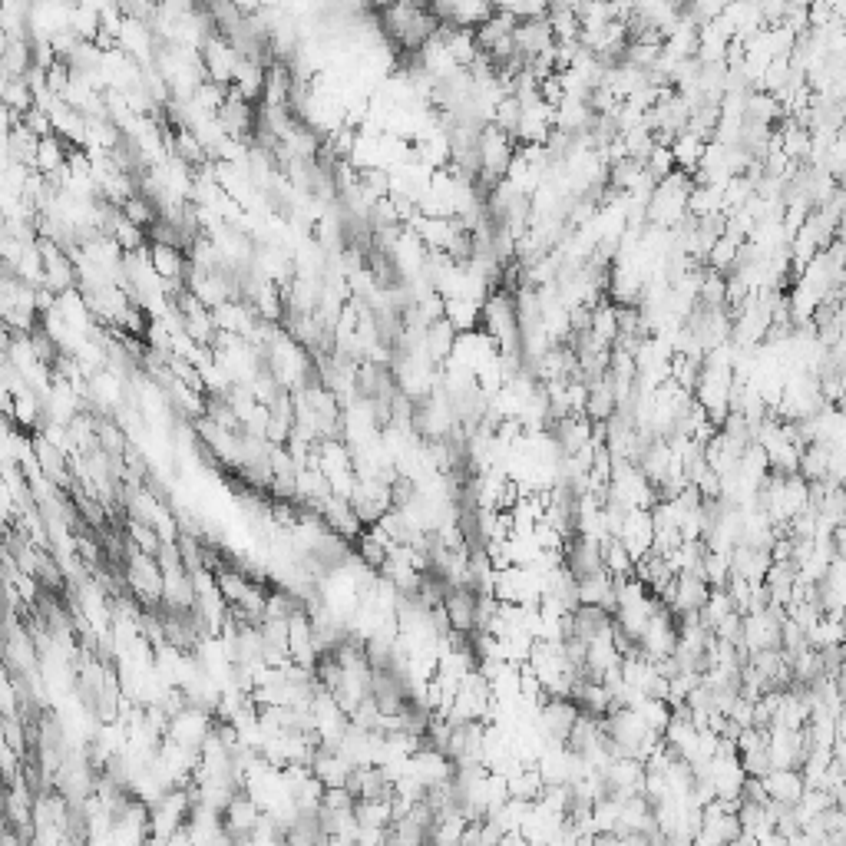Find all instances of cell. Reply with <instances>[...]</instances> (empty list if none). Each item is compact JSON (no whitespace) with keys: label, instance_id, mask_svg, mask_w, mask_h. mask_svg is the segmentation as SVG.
<instances>
[{"label":"cell","instance_id":"1","mask_svg":"<svg viewBox=\"0 0 846 846\" xmlns=\"http://www.w3.org/2000/svg\"><path fill=\"white\" fill-rule=\"evenodd\" d=\"M222 820V833L232 840V846H242L255 837L258 823H262V810L252 797H248V790H238L232 794V800L225 804V810L219 813Z\"/></svg>","mask_w":846,"mask_h":846},{"label":"cell","instance_id":"2","mask_svg":"<svg viewBox=\"0 0 846 846\" xmlns=\"http://www.w3.org/2000/svg\"><path fill=\"white\" fill-rule=\"evenodd\" d=\"M579 718L576 701L569 698H546L536 711V728L546 737L549 744H566V737L572 731V724Z\"/></svg>","mask_w":846,"mask_h":846},{"label":"cell","instance_id":"3","mask_svg":"<svg viewBox=\"0 0 846 846\" xmlns=\"http://www.w3.org/2000/svg\"><path fill=\"white\" fill-rule=\"evenodd\" d=\"M562 569L569 572L572 582H582L589 576H599L602 569V552H599V539H585V536H569L562 542Z\"/></svg>","mask_w":846,"mask_h":846},{"label":"cell","instance_id":"4","mask_svg":"<svg viewBox=\"0 0 846 846\" xmlns=\"http://www.w3.org/2000/svg\"><path fill=\"white\" fill-rule=\"evenodd\" d=\"M678 645V625H675V615L668 609H658L652 618H648L642 638H638V652H642L648 661H658V658H668L675 652Z\"/></svg>","mask_w":846,"mask_h":846},{"label":"cell","instance_id":"5","mask_svg":"<svg viewBox=\"0 0 846 846\" xmlns=\"http://www.w3.org/2000/svg\"><path fill=\"white\" fill-rule=\"evenodd\" d=\"M602 780H605V790H609V797L628 800V797L642 794L645 764L635 761V757H612V761L605 764V770H602Z\"/></svg>","mask_w":846,"mask_h":846},{"label":"cell","instance_id":"6","mask_svg":"<svg viewBox=\"0 0 846 846\" xmlns=\"http://www.w3.org/2000/svg\"><path fill=\"white\" fill-rule=\"evenodd\" d=\"M618 542H622L625 552H628V556H632L635 562L645 559L648 552H652L655 526H652V516H648V509H628V513H625V523H622V533H618Z\"/></svg>","mask_w":846,"mask_h":846},{"label":"cell","instance_id":"7","mask_svg":"<svg viewBox=\"0 0 846 846\" xmlns=\"http://www.w3.org/2000/svg\"><path fill=\"white\" fill-rule=\"evenodd\" d=\"M476 599H480V595L470 592L466 585H453V589L443 595L440 609L447 615L450 632H460V635L476 632Z\"/></svg>","mask_w":846,"mask_h":846},{"label":"cell","instance_id":"8","mask_svg":"<svg viewBox=\"0 0 846 846\" xmlns=\"http://www.w3.org/2000/svg\"><path fill=\"white\" fill-rule=\"evenodd\" d=\"M149 265H153L156 278L162 281V285H186L189 258H186V252H179V248L149 242Z\"/></svg>","mask_w":846,"mask_h":846},{"label":"cell","instance_id":"9","mask_svg":"<svg viewBox=\"0 0 846 846\" xmlns=\"http://www.w3.org/2000/svg\"><path fill=\"white\" fill-rule=\"evenodd\" d=\"M605 632H612V612L599 609V605H576V609L569 612L566 638H579V642L589 645L592 638H599Z\"/></svg>","mask_w":846,"mask_h":846},{"label":"cell","instance_id":"10","mask_svg":"<svg viewBox=\"0 0 846 846\" xmlns=\"http://www.w3.org/2000/svg\"><path fill=\"white\" fill-rule=\"evenodd\" d=\"M764 790H767V800H774L780 807H794L800 794L807 790L804 784V774H800L797 767H787V770H770L764 777Z\"/></svg>","mask_w":846,"mask_h":846},{"label":"cell","instance_id":"11","mask_svg":"<svg viewBox=\"0 0 846 846\" xmlns=\"http://www.w3.org/2000/svg\"><path fill=\"white\" fill-rule=\"evenodd\" d=\"M321 523L328 526L334 536H341V539L351 542V546H354V539L364 533V526L357 523L351 503L341 500V496H331V500L324 503V509H321Z\"/></svg>","mask_w":846,"mask_h":846},{"label":"cell","instance_id":"12","mask_svg":"<svg viewBox=\"0 0 846 846\" xmlns=\"http://www.w3.org/2000/svg\"><path fill=\"white\" fill-rule=\"evenodd\" d=\"M453 344H457V331L450 328L447 318L427 324V331H423V347H427V357L433 361V367H443L450 361Z\"/></svg>","mask_w":846,"mask_h":846},{"label":"cell","instance_id":"13","mask_svg":"<svg viewBox=\"0 0 846 846\" xmlns=\"http://www.w3.org/2000/svg\"><path fill=\"white\" fill-rule=\"evenodd\" d=\"M542 790H546V784H542L536 764H519L513 774L506 777V794L513 800H523V804H536Z\"/></svg>","mask_w":846,"mask_h":846},{"label":"cell","instance_id":"14","mask_svg":"<svg viewBox=\"0 0 846 846\" xmlns=\"http://www.w3.org/2000/svg\"><path fill=\"white\" fill-rule=\"evenodd\" d=\"M443 318L457 334L480 331V301L473 298H443Z\"/></svg>","mask_w":846,"mask_h":846},{"label":"cell","instance_id":"15","mask_svg":"<svg viewBox=\"0 0 846 846\" xmlns=\"http://www.w3.org/2000/svg\"><path fill=\"white\" fill-rule=\"evenodd\" d=\"M618 410L615 404V394H612V387L605 377H599V381H589V397H585V410H582V417L589 420V423H605L612 414Z\"/></svg>","mask_w":846,"mask_h":846},{"label":"cell","instance_id":"16","mask_svg":"<svg viewBox=\"0 0 846 846\" xmlns=\"http://www.w3.org/2000/svg\"><path fill=\"white\" fill-rule=\"evenodd\" d=\"M599 552H602V569H605V576H609V579H632L635 559L628 556L622 542L612 539V536H605V539H599Z\"/></svg>","mask_w":846,"mask_h":846},{"label":"cell","instance_id":"17","mask_svg":"<svg viewBox=\"0 0 846 846\" xmlns=\"http://www.w3.org/2000/svg\"><path fill=\"white\" fill-rule=\"evenodd\" d=\"M704 146H708V139H701V136H694V133H678L675 139H671V159H675V169H681V172H691L698 169V162H701V156H704Z\"/></svg>","mask_w":846,"mask_h":846},{"label":"cell","instance_id":"18","mask_svg":"<svg viewBox=\"0 0 846 846\" xmlns=\"http://www.w3.org/2000/svg\"><path fill=\"white\" fill-rule=\"evenodd\" d=\"M70 149H73V146L63 143L60 136L40 139L37 159H34V172H40V176H57L60 169H67V153H70Z\"/></svg>","mask_w":846,"mask_h":846},{"label":"cell","instance_id":"19","mask_svg":"<svg viewBox=\"0 0 846 846\" xmlns=\"http://www.w3.org/2000/svg\"><path fill=\"white\" fill-rule=\"evenodd\" d=\"M589 334L595 338V344L602 347H612L618 338V321H615V305L609 298L602 301V305L592 308V318H589Z\"/></svg>","mask_w":846,"mask_h":846},{"label":"cell","instance_id":"20","mask_svg":"<svg viewBox=\"0 0 846 846\" xmlns=\"http://www.w3.org/2000/svg\"><path fill=\"white\" fill-rule=\"evenodd\" d=\"M123 536H126V542L133 549H139L143 552V556H159V549H162V539H159V533L149 523H143V519H133L129 516L126 519V529H123Z\"/></svg>","mask_w":846,"mask_h":846},{"label":"cell","instance_id":"21","mask_svg":"<svg viewBox=\"0 0 846 846\" xmlns=\"http://www.w3.org/2000/svg\"><path fill=\"white\" fill-rule=\"evenodd\" d=\"M698 576L708 582V589H724L731 582V559L728 552H704Z\"/></svg>","mask_w":846,"mask_h":846},{"label":"cell","instance_id":"22","mask_svg":"<svg viewBox=\"0 0 846 846\" xmlns=\"http://www.w3.org/2000/svg\"><path fill=\"white\" fill-rule=\"evenodd\" d=\"M119 212H123L126 219L143 232H149L159 222V209L146 199V195H133V199H126L123 205H119Z\"/></svg>","mask_w":846,"mask_h":846},{"label":"cell","instance_id":"23","mask_svg":"<svg viewBox=\"0 0 846 846\" xmlns=\"http://www.w3.org/2000/svg\"><path fill=\"white\" fill-rule=\"evenodd\" d=\"M0 106H7V110L14 113V116L27 113L30 106H34V90H30V83H27L24 77L10 80L7 90H4V96H0Z\"/></svg>","mask_w":846,"mask_h":846},{"label":"cell","instance_id":"24","mask_svg":"<svg viewBox=\"0 0 846 846\" xmlns=\"http://www.w3.org/2000/svg\"><path fill=\"white\" fill-rule=\"evenodd\" d=\"M635 711L642 714L645 728H648V731H655V734H661V731H665V728H668V721H671V708H668V701L642 698V704H638Z\"/></svg>","mask_w":846,"mask_h":846},{"label":"cell","instance_id":"25","mask_svg":"<svg viewBox=\"0 0 846 846\" xmlns=\"http://www.w3.org/2000/svg\"><path fill=\"white\" fill-rule=\"evenodd\" d=\"M737 764H741L744 770V777H767L770 770V754H767V741L761 747H754V751H744V754H737Z\"/></svg>","mask_w":846,"mask_h":846},{"label":"cell","instance_id":"26","mask_svg":"<svg viewBox=\"0 0 846 846\" xmlns=\"http://www.w3.org/2000/svg\"><path fill=\"white\" fill-rule=\"evenodd\" d=\"M519 116H523V106H519L513 96H503V100L496 103V110H493V126L503 129V133H509V136H516Z\"/></svg>","mask_w":846,"mask_h":846},{"label":"cell","instance_id":"27","mask_svg":"<svg viewBox=\"0 0 846 846\" xmlns=\"http://www.w3.org/2000/svg\"><path fill=\"white\" fill-rule=\"evenodd\" d=\"M500 846H533V843H529V840L523 837V833H503Z\"/></svg>","mask_w":846,"mask_h":846}]
</instances>
